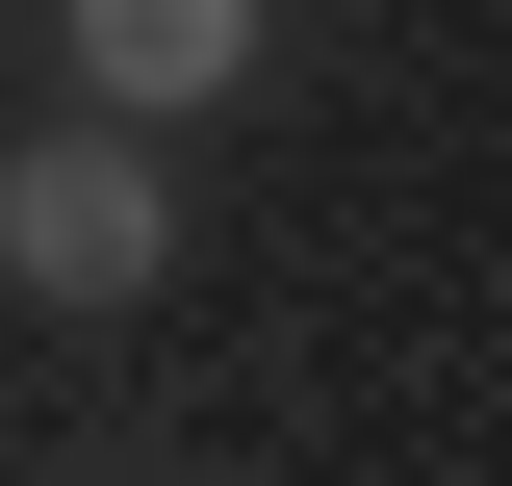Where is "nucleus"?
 I'll list each match as a JSON object with an SVG mask.
<instances>
[{"instance_id": "1", "label": "nucleus", "mask_w": 512, "mask_h": 486, "mask_svg": "<svg viewBox=\"0 0 512 486\" xmlns=\"http://www.w3.org/2000/svg\"><path fill=\"white\" fill-rule=\"evenodd\" d=\"M0 282H26V307H154V282H180L154 128H26V154H0Z\"/></svg>"}, {"instance_id": "2", "label": "nucleus", "mask_w": 512, "mask_h": 486, "mask_svg": "<svg viewBox=\"0 0 512 486\" xmlns=\"http://www.w3.org/2000/svg\"><path fill=\"white\" fill-rule=\"evenodd\" d=\"M77 26V128H205L256 77V0H52Z\"/></svg>"}]
</instances>
